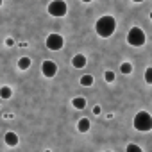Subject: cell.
<instances>
[{"mask_svg": "<svg viewBox=\"0 0 152 152\" xmlns=\"http://www.w3.org/2000/svg\"><path fill=\"white\" fill-rule=\"evenodd\" d=\"M11 95H13V90H11V86H0V99H2V100H7V99H11Z\"/></svg>", "mask_w": 152, "mask_h": 152, "instance_id": "11", "label": "cell"}, {"mask_svg": "<svg viewBox=\"0 0 152 152\" xmlns=\"http://www.w3.org/2000/svg\"><path fill=\"white\" fill-rule=\"evenodd\" d=\"M120 72H122L124 75H129V73L132 72V64H131V63H122V64H120Z\"/></svg>", "mask_w": 152, "mask_h": 152, "instance_id": "14", "label": "cell"}, {"mask_svg": "<svg viewBox=\"0 0 152 152\" xmlns=\"http://www.w3.org/2000/svg\"><path fill=\"white\" fill-rule=\"evenodd\" d=\"M4 141H6L7 147H16V145H18V134L9 131V132H6V136H4Z\"/></svg>", "mask_w": 152, "mask_h": 152, "instance_id": "8", "label": "cell"}, {"mask_svg": "<svg viewBox=\"0 0 152 152\" xmlns=\"http://www.w3.org/2000/svg\"><path fill=\"white\" fill-rule=\"evenodd\" d=\"M72 104H73L75 109H84V107H86V99H84V97H75V99L72 100Z\"/></svg>", "mask_w": 152, "mask_h": 152, "instance_id": "12", "label": "cell"}, {"mask_svg": "<svg viewBox=\"0 0 152 152\" xmlns=\"http://www.w3.org/2000/svg\"><path fill=\"white\" fill-rule=\"evenodd\" d=\"M81 2H84V4H88V2H91V0H81Z\"/></svg>", "mask_w": 152, "mask_h": 152, "instance_id": "20", "label": "cell"}, {"mask_svg": "<svg viewBox=\"0 0 152 152\" xmlns=\"http://www.w3.org/2000/svg\"><path fill=\"white\" fill-rule=\"evenodd\" d=\"M0 6H2V0H0Z\"/></svg>", "mask_w": 152, "mask_h": 152, "instance_id": "22", "label": "cell"}, {"mask_svg": "<svg viewBox=\"0 0 152 152\" xmlns=\"http://www.w3.org/2000/svg\"><path fill=\"white\" fill-rule=\"evenodd\" d=\"M106 152H111V150H106Z\"/></svg>", "mask_w": 152, "mask_h": 152, "instance_id": "23", "label": "cell"}, {"mask_svg": "<svg viewBox=\"0 0 152 152\" xmlns=\"http://www.w3.org/2000/svg\"><path fill=\"white\" fill-rule=\"evenodd\" d=\"M6 45H7V47H13V45H15V41H13L11 38H6Z\"/></svg>", "mask_w": 152, "mask_h": 152, "instance_id": "19", "label": "cell"}, {"mask_svg": "<svg viewBox=\"0 0 152 152\" xmlns=\"http://www.w3.org/2000/svg\"><path fill=\"white\" fill-rule=\"evenodd\" d=\"M86 63H88V59H86V56H84V54H75V56L72 57V66H73V68H77V70L84 68V66H86Z\"/></svg>", "mask_w": 152, "mask_h": 152, "instance_id": "7", "label": "cell"}, {"mask_svg": "<svg viewBox=\"0 0 152 152\" xmlns=\"http://www.w3.org/2000/svg\"><path fill=\"white\" fill-rule=\"evenodd\" d=\"M90 127H91V122H90L88 118H81V120L77 122V131H79V132H88Z\"/></svg>", "mask_w": 152, "mask_h": 152, "instance_id": "9", "label": "cell"}, {"mask_svg": "<svg viewBox=\"0 0 152 152\" xmlns=\"http://www.w3.org/2000/svg\"><path fill=\"white\" fill-rule=\"evenodd\" d=\"M47 11H48L50 16H54V18H61V16L66 15L68 6H66L64 0H52V2L48 4V7H47Z\"/></svg>", "mask_w": 152, "mask_h": 152, "instance_id": "4", "label": "cell"}, {"mask_svg": "<svg viewBox=\"0 0 152 152\" xmlns=\"http://www.w3.org/2000/svg\"><path fill=\"white\" fill-rule=\"evenodd\" d=\"M31 64H32L31 57H20V59H18V68H20L22 72L29 70V68H31Z\"/></svg>", "mask_w": 152, "mask_h": 152, "instance_id": "10", "label": "cell"}, {"mask_svg": "<svg viewBox=\"0 0 152 152\" xmlns=\"http://www.w3.org/2000/svg\"><path fill=\"white\" fill-rule=\"evenodd\" d=\"M125 152H143V150H141L140 145H136V143H129L127 148H125Z\"/></svg>", "mask_w": 152, "mask_h": 152, "instance_id": "15", "label": "cell"}, {"mask_svg": "<svg viewBox=\"0 0 152 152\" xmlns=\"http://www.w3.org/2000/svg\"><path fill=\"white\" fill-rule=\"evenodd\" d=\"M132 2H136V4H138V2H143V0H132Z\"/></svg>", "mask_w": 152, "mask_h": 152, "instance_id": "21", "label": "cell"}, {"mask_svg": "<svg viewBox=\"0 0 152 152\" xmlns=\"http://www.w3.org/2000/svg\"><path fill=\"white\" fill-rule=\"evenodd\" d=\"M95 83V79H93V75H90V73H86V75H83V77H81V86H91Z\"/></svg>", "mask_w": 152, "mask_h": 152, "instance_id": "13", "label": "cell"}, {"mask_svg": "<svg viewBox=\"0 0 152 152\" xmlns=\"http://www.w3.org/2000/svg\"><path fill=\"white\" fill-rule=\"evenodd\" d=\"M132 125H134V129L140 131V132H148V131L152 129V116H150L147 111H140V113L134 116Z\"/></svg>", "mask_w": 152, "mask_h": 152, "instance_id": "2", "label": "cell"}, {"mask_svg": "<svg viewBox=\"0 0 152 152\" xmlns=\"http://www.w3.org/2000/svg\"><path fill=\"white\" fill-rule=\"evenodd\" d=\"M100 111H102L100 106H95V107H93V115H100Z\"/></svg>", "mask_w": 152, "mask_h": 152, "instance_id": "18", "label": "cell"}, {"mask_svg": "<svg viewBox=\"0 0 152 152\" xmlns=\"http://www.w3.org/2000/svg\"><path fill=\"white\" fill-rule=\"evenodd\" d=\"M145 83L147 84H152V68L150 66L145 70Z\"/></svg>", "mask_w": 152, "mask_h": 152, "instance_id": "17", "label": "cell"}, {"mask_svg": "<svg viewBox=\"0 0 152 152\" xmlns=\"http://www.w3.org/2000/svg\"><path fill=\"white\" fill-rule=\"evenodd\" d=\"M104 79H106V83H115V72H111V70L104 72Z\"/></svg>", "mask_w": 152, "mask_h": 152, "instance_id": "16", "label": "cell"}, {"mask_svg": "<svg viewBox=\"0 0 152 152\" xmlns=\"http://www.w3.org/2000/svg\"><path fill=\"white\" fill-rule=\"evenodd\" d=\"M145 39H147V36H145L143 29H140V27H131L129 29V32H127V43L131 47H143Z\"/></svg>", "mask_w": 152, "mask_h": 152, "instance_id": "3", "label": "cell"}, {"mask_svg": "<svg viewBox=\"0 0 152 152\" xmlns=\"http://www.w3.org/2000/svg\"><path fill=\"white\" fill-rule=\"evenodd\" d=\"M41 72H43V75H45L47 79H52V77H56V73H57V64H56L54 61L47 59V61H43V64H41Z\"/></svg>", "mask_w": 152, "mask_h": 152, "instance_id": "6", "label": "cell"}, {"mask_svg": "<svg viewBox=\"0 0 152 152\" xmlns=\"http://www.w3.org/2000/svg\"><path fill=\"white\" fill-rule=\"evenodd\" d=\"M47 48L48 50H52V52H56V50H61L63 48V45H64V39H63V36L61 34H48L47 36Z\"/></svg>", "mask_w": 152, "mask_h": 152, "instance_id": "5", "label": "cell"}, {"mask_svg": "<svg viewBox=\"0 0 152 152\" xmlns=\"http://www.w3.org/2000/svg\"><path fill=\"white\" fill-rule=\"evenodd\" d=\"M116 31V20L111 16V15H104L97 20L95 23V32L100 36V38H109L113 36V32Z\"/></svg>", "mask_w": 152, "mask_h": 152, "instance_id": "1", "label": "cell"}]
</instances>
